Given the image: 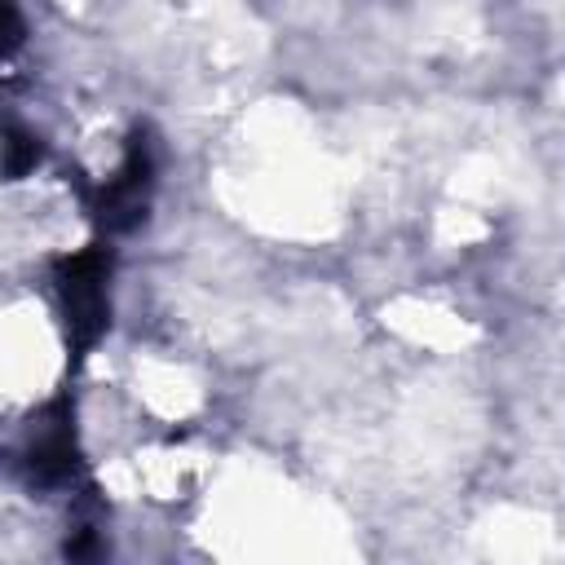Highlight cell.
Here are the masks:
<instances>
[{
  "label": "cell",
  "mask_w": 565,
  "mask_h": 565,
  "mask_svg": "<svg viewBox=\"0 0 565 565\" xmlns=\"http://www.w3.org/2000/svg\"><path fill=\"white\" fill-rule=\"evenodd\" d=\"M40 137L35 132H26V128H9L4 132V141H0V172L9 177V181H18V177H26L35 163H40Z\"/></svg>",
  "instance_id": "4"
},
{
  "label": "cell",
  "mask_w": 565,
  "mask_h": 565,
  "mask_svg": "<svg viewBox=\"0 0 565 565\" xmlns=\"http://www.w3.org/2000/svg\"><path fill=\"white\" fill-rule=\"evenodd\" d=\"M22 35H26V22H22L18 4L13 0H0V62L22 49Z\"/></svg>",
  "instance_id": "5"
},
{
  "label": "cell",
  "mask_w": 565,
  "mask_h": 565,
  "mask_svg": "<svg viewBox=\"0 0 565 565\" xmlns=\"http://www.w3.org/2000/svg\"><path fill=\"white\" fill-rule=\"evenodd\" d=\"M106 278H110L106 247H84V252L53 260V287H57V305L66 322V344L75 349V358H84L106 335V322H110Z\"/></svg>",
  "instance_id": "1"
},
{
  "label": "cell",
  "mask_w": 565,
  "mask_h": 565,
  "mask_svg": "<svg viewBox=\"0 0 565 565\" xmlns=\"http://www.w3.org/2000/svg\"><path fill=\"white\" fill-rule=\"evenodd\" d=\"M150 190H154V141L146 132H132L124 163L106 177V185H97L93 194V216L106 234H128L146 221L150 207Z\"/></svg>",
  "instance_id": "2"
},
{
  "label": "cell",
  "mask_w": 565,
  "mask_h": 565,
  "mask_svg": "<svg viewBox=\"0 0 565 565\" xmlns=\"http://www.w3.org/2000/svg\"><path fill=\"white\" fill-rule=\"evenodd\" d=\"M26 463H31V477H35L40 486H62V481L75 477V468H79V450H75V428H71L66 415L53 419V424L35 437Z\"/></svg>",
  "instance_id": "3"
}]
</instances>
